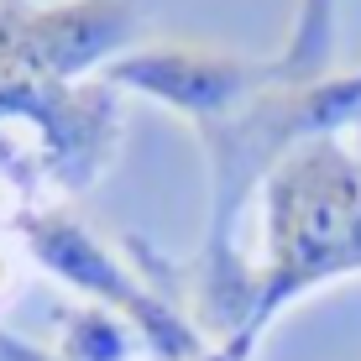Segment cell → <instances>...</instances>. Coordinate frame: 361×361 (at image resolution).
Here are the masks:
<instances>
[{"label":"cell","mask_w":361,"mask_h":361,"mask_svg":"<svg viewBox=\"0 0 361 361\" xmlns=\"http://www.w3.org/2000/svg\"><path fill=\"white\" fill-rule=\"evenodd\" d=\"M110 90L147 94L157 105L178 110L199 131L241 116L267 90L293 84L288 58H246L231 47H199V42H163V47H131L105 68Z\"/></svg>","instance_id":"2"},{"label":"cell","mask_w":361,"mask_h":361,"mask_svg":"<svg viewBox=\"0 0 361 361\" xmlns=\"http://www.w3.org/2000/svg\"><path fill=\"white\" fill-rule=\"evenodd\" d=\"M53 345L58 361H131L142 351V330L110 304H79L63 314V330Z\"/></svg>","instance_id":"5"},{"label":"cell","mask_w":361,"mask_h":361,"mask_svg":"<svg viewBox=\"0 0 361 361\" xmlns=\"http://www.w3.org/2000/svg\"><path fill=\"white\" fill-rule=\"evenodd\" d=\"M361 272V157L335 136L293 147L267 183V267L246 341L304 288ZM241 341V356L252 345Z\"/></svg>","instance_id":"1"},{"label":"cell","mask_w":361,"mask_h":361,"mask_svg":"<svg viewBox=\"0 0 361 361\" xmlns=\"http://www.w3.org/2000/svg\"><path fill=\"white\" fill-rule=\"evenodd\" d=\"M16 231H21V241L32 246V257L47 272H58L63 283L84 288L90 298H116V314L126 309V319L142 330V341H157V351L168 345L173 361H194L199 356V335L183 325L168 304H157V293H147L142 283H131L126 272H121V262L94 241L90 231H79L63 215L16 220Z\"/></svg>","instance_id":"4"},{"label":"cell","mask_w":361,"mask_h":361,"mask_svg":"<svg viewBox=\"0 0 361 361\" xmlns=\"http://www.w3.org/2000/svg\"><path fill=\"white\" fill-rule=\"evenodd\" d=\"M142 32L136 0H0V68H21L47 84H79L110 68Z\"/></svg>","instance_id":"3"},{"label":"cell","mask_w":361,"mask_h":361,"mask_svg":"<svg viewBox=\"0 0 361 361\" xmlns=\"http://www.w3.org/2000/svg\"><path fill=\"white\" fill-rule=\"evenodd\" d=\"M356 152H361V121H356Z\"/></svg>","instance_id":"6"}]
</instances>
